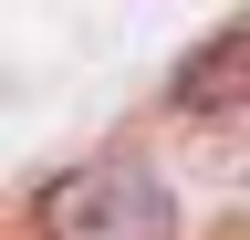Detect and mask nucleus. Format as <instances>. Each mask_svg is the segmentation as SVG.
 Masks as SVG:
<instances>
[{"label":"nucleus","mask_w":250,"mask_h":240,"mask_svg":"<svg viewBox=\"0 0 250 240\" xmlns=\"http://www.w3.org/2000/svg\"><path fill=\"white\" fill-rule=\"evenodd\" d=\"M167 230H177V198L136 157H83L42 188V240H167Z\"/></svg>","instance_id":"obj_1"},{"label":"nucleus","mask_w":250,"mask_h":240,"mask_svg":"<svg viewBox=\"0 0 250 240\" xmlns=\"http://www.w3.org/2000/svg\"><path fill=\"white\" fill-rule=\"evenodd\" d=\"M167 105L177 115H250V21H229V32H208L198 52L177 63V84H167Z\"/></svg>","instance_id":"obj_2"}]
</instances>
